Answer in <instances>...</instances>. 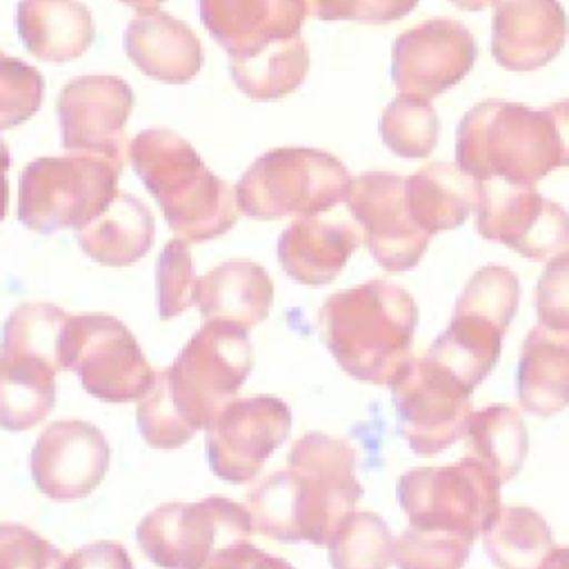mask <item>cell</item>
I'll list each match as a JSON object with an SVG mask.
<instances>
[{
	"instance_id": "obj_1",
	"label": "cell",
	"mask_w": 569,
	"mask_h": 569,
	"mask_svg": "<svg viewBox=\"0 0 569 569\" xmlns=\"http://www.w3.org/2000/svg\"><path fill=\"white\" fill-rule=\"evenodd\" d=\"M249 331L207 320L171 367L156 373L140 398L138 431L156 449H178L213 418L244 385L251 367Z\"/></svg>"
},
{
	"instance_id": "obj_2",
	"label": "cell",
	"mask_w": 569,
	"mask_h": 569,
	"mask_svg": "<svg viewBox=\"0 0 569 569\" xmlns=\"http://www.w3.org/2000/svg\"><path fill=\"white\" fill-rule=\"evenodd\" d=\"M362 487L356 449L320 431L305 433L289 451V467L269 473L247 496L253 529L280 542L325 545L356 509Z\"/></svg>"
},
{
	"instance_id": "obj_3",
	"label": "cell",
	"mask_w": 569,
	"mask_h": 569,
	"mask_svg": "<svg viewBox=\"0 0 569 569\" xmlns=\"http://www.w3.org/2000/svg\"><path fill=\"white\" fill-rule=\"evenodd\" d=\"M416 325L413 296L382 278L331 293L318 313L320 338L340 369L387 387L411 358Z\"/></svg>"
},
{
	"instance_id": "obj_4",
	"label": "cell",
	"mask_w": 569,
	"mask_h": 569,
	"mask_svg": "<svg viewBox=\"0 0 569 569\" xmlns=\"http://www.w3.org/2000/svg\"><path fill=\"white\" fill-rule=\"evenodd\" d=\"M129 160L178 238L207 242L236 224L240 209L233 187L213 176L180 133L140 131L129 142Z\"/></svg>"
},
{
	"instance_id": "obj_5",
	"label": "cell",
	"mask_w": 569,
	"mask_h": 569,
	"mask_svg": "<svg viewBox=\"0 0 569 569\" xmlns=\"http://www.w3.org/2000/svg\"><path fill=\"white\" fill-rule=\"evenodd\" d=\"M456 164L478 180L531 187L562 167V144L549 109L482 100L456 133Z\"/></svg>"
},
{
	"instance_id": "obj_6",
	"label": "cell",
	"mask_w": 569,
	"mask_h": 569,
	"mask_svg": "<svg viewBox=\"0 0 569 569\" xmlns=\"http://www.w3.org/2000/svg\"><path fill=\"white\" fill-rule=\"evenodd\" d=\"M249 507L224 496L167 502L136 527L138 547L160 567H240L249 551Z\"/></svg>"
},
{
	"instance_id": "obj_7",
	"label": "cell",
	"mask_w": 569,
	"mask_h": 569,
	"mask_svg": "<svg viewBox=\"0 0 569 569\" xmlns=\"http://www.w3.org/2000/svg\"><path fill=\"white\" fill-rule=\"evenodd\" d=\"M351 176L331 153L309 147H280L260 156L240 178V213L258 220L313 216L347 200Z\"/></svg>"
},
{
	"instance_id": "obj_8",
	"label": "cell",
	"mask_w": 569,
	"mask_h": 569,
	"mask_svg": "<svg viewBox=\"0 0 569 569\" xmlns=\"http://www.w3.org/2000/svg\"><path fill=\"white\" fill-rule=\"evenodd\" d=\"M120 171L118 162L98 153L38 158L20 173L18 218L42 233L80 229L111 204Z\"/></svg>"
},
{
	"instance_id": "obj_9",
	"label": "cell",
	"mask_w": 569,
	"mask_h": 569,
	"mask_svg": "<svg viewBox=\"0 0 569 569\" xmlns=\"http://www.w3.org/2000/svg\"><path fill=\"white\" fill-rule=\"evenodd\" d=\"M398 502L409 527L476 540L500 509V480L465 456L447 467H416L398 480Z\"/></svg>"
},
{
	"instance_id": "obj_10",
	"label": "cell",
	"mask_w": 569,
	"mask_h": 569,
	"mask_svg": "<svg viewBox=\"0 0 569 569\" xmlns=\"http://www.w3.org/2000/svg\"><path fill=\"white\" fill-rule=\"evenodd\" d=\"M60 367L76 371L84 391L102 402L140 400L156 380L133 333L109 313H67Z\"/></svg>"
},
{
	"instance_id": "obj_11",
	"label": "cell",
	"mask_w": 569,
	"mask_h": 569,
	"mask_svg": "<svg viewBox=\"0 0 569 569\" xmlns=\"http://www.w3.org/2000/svg\"><path fill=\"white\" fill-rule=\"evenodd\" d=\"M398 431L418 456H436L465 436L471 389L427 353L409 358L389 382Z\"/></svg>"
},
{
	"instance_id": "obj_12",
	"label": "cell",
	"mask_w": 569,
	"mask_h": 569,
	"mask_svg": "<svg viewBox=\"0 0 569 569\" xmlns=\"http://www.w3.org/2000/svg\"><path fill=\"white\" fill-rule=\"evenodd\" d=\"M476 229L536 262L569 251V213L531 187L480 180Z\"/></svg>"
},
{
	"instance_id": "obj_13",
	"label": "cell",
	"mask_w": 569,
	"mask_h": 569,
	"mask_svg": "<svg viewBox=\"0 0 569 569\" xmlns=\"http://www.w3.org/2000/svg\"><path fill=\"white\" fill-rule=\"evenodd\" d=\"M289 431L291 411L280 398H233L207 429L209 467L224 482H251Z\"/></svg>"
},
{
	"instance_id": "obj_14",
	"label": "cell",
	"mask_w": 569,
	"mask_h": 569,
	"mask_svg": "<svg viewBox=\"0 0 569 569\" xmlns=\"http://www.w3.org/2000/svg\"><path fill=\"white\" fill-rule=\"evenodd\" d=\"M347 207L362 231L373 260L387 271L413 269L429 244L405 200V178L389 171H367L351 180Z\"/></svg>"
},
{
	"instance_id": "obj_15",
	"label": "cell",
	"mask_w": 569,
	"mask_h": 569,
	"mask_svg": "<svg viewBox=\"0 0 569 569\" xmlns=\"http://www.w3.org/2000/svg\"><path fill=\"white\" fill-rule=\"evenodd\" d=\"M133 104V91L122 78L78 76L69 80L58 96L62 147L107 156L122 167Z\"/></svg>"
},
{
	"instance_id": "obj_16",
	"label": "cell",
	"mask_w": 569,
	"mask_h": 569,
	"mask_svg": "<svg viewBox=\"0 0 569 569\" xmlns=\"http://www.w3.org/2000/svg\"><path fill=\"white\" fill-rule=\"evenodd\" d=\"M473 60L476 42L462 22L429 18L396 38L391 80L400 93L433 98L458 84Z\"/></svg>"
},
{
	"instance_id": "obj_17",
	"label": "cell",
	"mask_w": 569,
	"mask_h": 569,
	"mask_svg": "<svg viewBox=\"0 0 569 569\" xmlns=\"http://www.w3.org/2000/svg\"><path fill=\"white\" fill-rule=\"evenodd\" d=\"M109 469L102 431L84 420H58L44 427L31 449V478L56 502L87 498Z\"/></svg>"
},
{
	"instance_id": "obj_18",
	"label": "cell",
	"mask_w": 569,
	"mask_h": 569,
	"mask_svg": "<svg viewBox=\"0 0 569 569\" xmlns=\"http://www.w3.org/2000/svg\"><path fill=\"white\" fill-rule=\"evenodd\" d=\"M491 53L509 71H533L551 62L567 38L558 0H491Z\"/></svg>"
},
{
	"instance_id": "obj_19",
	"label": "cell",
	"mask_w": 569,
	"mask_h": 569,
	"mask_svg": "<svg viewBox=\"0 0 569 569\" xmlns=\"http://www.w3.org/2000/svg\"><path fill=\"white\" fill-rule=\"evenodd\" d=\"M305 0H200V18L229 56H247L300 33Z\"/></svg>"
},
{
	"instance_id": "obj_20",
	"label": "cell",
	"mask_w": 569,
	"mask_h": 569,
	"mask_svg": "<svg viewBox=\"0 0 569 569\" xmlns=\"http://www.w3.org/2000/svg\"><path fill=\"white\" fill-rule=\"evenodd\" d=\"M124 51L144 76L167 84H184L202 67V44L191 27L158 9L140 11L127 24Z\"/></svg>"
},
{
	"instance_id": "obj_21",
	"label": "cell",
	"mask_w": 569,
	"mask_h": 569,
	"mask_svg": "<svg viewBox=\"0 0 569 569\" xmlns=\"http://www.w3.org/2000/svg\"><path fill=\"white\" fill-rule=\"evenodd\" d=\"M362 242L353 222L322 220L316 213L287 224L278 240V260L289 278L307 287L329 284Z\"/></svg>"
},
{
	"instance_id": "obj_22",
	"label": "cell",
	"mask_w": 569,
	"mask_h": 569,
	"mask_svg": "<svg viewBox=\"0 0 569 569\" xmlns=\"http://www.w3.org/2000/svg\"><path fill=\"white\" fill-rule=\"evenodd\" d=\"M273 302V280L251 260H227L198 280L202 320L236 325L244 331L262 322Z\"/></svg>"
},
{
	"instance_id": "obj_23",
	"label": "cell",
	"mask_w": 569,
	"mask_h": 569,
	"mask_svg": "<svg viewBox=\"0 0 569 569\" xmlns=\"http://www.w3.org/2000/svg\"><path fill=\"white\" fill-rule=\"evenodd\" d=\"M520 407L531 416H551L569 405V331L533 327L516 369Z\"/></svg>"
},
{
	"instance_id": "obj_24",
	"label": "cell",
	"mask_w": 569,
	"mask_h": 569,
	"mask_svg": "<svg viewBox=\"0 0 569 569\" xmlns=\"http://www.w3.org/2000/svg\"><path fill=\"white\" fill-rule=\"evenodd\" d=\"M16 24L27 51L47 62L80 58L96 36L91 13L80 0H20Z\"/></svg>"
},
{
	"instance_id": "obj_25",
	"label": "cell",
	"mask_w": 569,
	"mask_h": 569,
	"mask_svg": "<svg viewBox=\"0 0 569 569\" xmlns=\"http://www.w3.org/2000/svg\"><path fill=\"white\" fill-rule=\"evenodd\" d=\"M480 180L451 162H431L405 178L413 222L429 236L460 227L476 209Z\"/></svg>"
},
{
	"instance_id": "obj_26",
	"label": "cell",
	"mask_w": 569,
	"mask_h": 569,
	"mask_svg": "<svg viewBox=\"0 0 569 569\" xmlns=\"http://www.w3.org/2000/svg\"><path fill=\"white\" fill-rule=\"evenodd\" d=\"M153 238V213L140 198L129 193H116L100 216L76 229L82 253L104 267L133 264L149 253Z\"/></svg>"
},
{
	"instance_id": "obj_27",
	"label": "cell",
	"mask_w": 569,
	"mask_h": 569,
	"mask_svg": "<svg viewBox=\"0 0 569 569\" xmlns=\"http://www.w3.org/2000/svg\"><path fill=\"white\" fill-rule=\"evenodd\" d=\"M505 331L507 327L500 322L456 307L449 327L436 338L427 356L473 391L498 362Z\"/></svg>"
},
{
	"instance_id": "obj_28",
	"label": "cell",
	"mask_w": 569,
	"mask_h": 569,
	"mask_svg": "<svg viewBox=\"0 0 569 569\" xmlns=\"http://www.w3.org/2000/svg\"><path fill=\"white\" fill-rule=\"evenodd\" d=\"M56 367L27 353H0V427L24 431L56 405Z\"/></svg>"
},
{
	"instance_id": "obj_29",
	"label": "cell",
	"mask_w": 569,
	"mask_h": 569,
	"mask_svg": "<svg viewBox=\"0 0 569 569\" xmlns=\"http://www.w3.org/2000/svg\"><path fill=\"white\" fill-rule=\"evenodd\" d=\"M229 71L247 98L269 102L289 96L302 84L309 71V51L298 33L247 56H229Z\"/></svg>"
},
{
	"instance_id": "obj_30",
	"label": "cell",
	"mask_w": 569,
	"mask_h": 569,
	"mask_svg": "<svg viewBox=\"0 0 569 569\" xmlns=\"http://www.w3.org/2000/svg\"><path fill=\"white\" fill-rule=\"evenodd\" d=\"M465 440L467 456L487 467L500 485L509 482L520 471L529 447L527 425L509 405H487L471 411Z\"/></svg>"
},
{
	"instance_id": "obj_31",
	"label": "cell",
	"mask_w": 569,
	"mask_h": 569,
	"mask_svg": "<svg viewBox=\"0 0 569 569\" xmlns=\"http://www.w3.org/2000/svg\"><path fill=\"white\" fill-rule=\"evenodd\" d=\"M482 542L498 567H542L553 549V533L531 507L500 505Z\"/></svg>"
},
{
	"instance_id": "obj_32",
	"label": "cell",
	"mask_w": 569,
	"mask_h": 569,
	"mask_svg": "<svg viewBox=\"0 0 569 569\" xmlns=\"http://www.w3.org/2000/svg\"><path fill=\"white\" fill-rule=\"evenodd\" d=\"M378 131L385 147L396 156L409 160L427 158L436 149L440 131L431 98L398 93L382 111Z\"/></svg>"
},
{
	"instance_id": "obj_33",
	"label": "cell",
	"mask_w": 569,
	"mask_h": 569,
	"mask_svg": "<svg viewBox=\"0 0 569 569\" xmlns=\"http://www.w3.org/2000/svg\"><path fill=\"white\" fill-rule=\"evenodd\" d=\"M67 311L49 302H24L2 325L0 353H27L60 367V338Z\"/></svg>"
},
{
	"instance_id": "obj_34",
	"label": "cell",
	"mask_w": 569,
	"mask_h": 569,
	"mask_svg": "<svg viewBox=\"0 0 569 569\" xmlns=\"http://www.w3.org/2000/svg\"><path fill=\"white\" fill-rule=\"evenodd\" d=\"M389 527L378 513L351 511L327 542L329 560L338 569H378L393 562Z\"/></svg>"
},
{
	"instance_id": "obj_35",
	"label": "cell",
	"mask_w": 569,
	"mask_h": 569,
	"mask_svg": "<svg viewBox=\"0 0 569 569\" xmlns=\"http://www.w3.org/2000/svg\"><path fill=\"white\" fill-rule=\"evenodd\" d=\"M198 276L193 271L189 242L176 238L164 244L156 264L158 313L162 320L176 318L198 305Z\"/></svg>"
},
{
	"instance_id": "obj_36",
	"label": "cell",
	"mask_w": 569,
	"mask_h": 569,
	"mask_svg": "<svg viewBox=\"0 0 569 569\" xmlns=\"http://www.w3.org/2000/svg\"><path fill=\"white\" fill-rule=\"evenodd\" d=\"M473 540L447 531L409 527L393 545V562L400 567H460L467 562Z\"/></svg>"
},
{
	"instance_id": "obj_37",
	"label": "cell",
	"mask_w": 569,
	"mask_h": 569,
	"mask_svg": "<svg viewBox=\"0 0 569 569\" xmlns=\"http://www.w3.org/2000/svg\"><path fill=\"white\" fill-rule=\"evenodd\" d=\"M44 78L18 58L0 51V129L27 122L42 102Z\"/></svg>"
},
{
	"instance_id": "obj_38",
	"label": "cell",
	"mask_w": 569,
	"mask_h": 569,
	"mask_svg": "<svg viewBox=\"0 0 569 569\" xmlns=\"http://www.w3.org/2000/svg\"><path fill=\"white\" fill-rule=\"evenodd\" d=\"M62 553L18 522H0V567H62Z\"/></svg>"
},
{
	"instance_id": "obj_39",
	"label": "cell",
	"mask_w": 569,
	"mask_h": 569,
	"mask_svg": "<svg viewBox=\"0 0 569 569\" xmlns=\"http://www.w3.org/2000/svg\"><path fill=\"white\" fill-rule=\"evenodd\" d=\"M536 313L540 325L569 331V251L545 267L536 287Z\"/></svg>"
},
{
	"instance_id": "obj_40",
	"label": "cell",
	"mask_w": 569,
	"mask_h": 569,
	"mask_svg": "<svg viewBox=\"0 0 569 569\" xmlns=\"http://www.w3.org/2000/svg\"><path fill=\"white\" fill-rule=\"evenodd\" d=\"M67 567H76V565H89V567H96V565H109V567H131L127 553H124V547L122 545H116V542H98V545H89L84 549H78L71 558L64 560Z\"/></svg>"
},
{
	"instance_id": "obj_41",
	"label": "cell",
	"mask_w": 569,
	"mask_h": 569,
	"mask_svg": "<svg viewBox=\"0 0 569 569\" xmlns=\"http://www.w3.org/2000/svg\"><path fill=\"white\" fill-rule=\"evenodd\" d=\"M418 0H360L356 20L362 22H391L400 20L416 9Z\"/></svg>"
},
{
	"instance_id": "obj_42",
	"label": "cell",
	"mask_w": 569,
	"mask_h": 569,
	"mask_svg": "<svg viewBox=\"0 0 569 569\" xmlns=\"http://www.w3.org/2000/svg\"><path fill=\"white\" fill-rule=\"evenodd\" d=\"M307 16L320 20H356L360 0H305Z\"/></svg>"
},
{
	"instance_id": "obj_43",
	"label": "cell",
	"mask_w": 569,
	"mask_h": 569,
	"mask_svg": "<svg viewBox=\"0 0 569 569\" xmlns=\"http://www.w3.org/2000/svg\"><path fill=\"white\" fill-rule=\"evenodd\" d=\"M556 120V129L562 144V167H569V100H560L547 107Z\"/></svg>"
},
{
	"instance_id": "obj_44",
	"label": "cell",
	"mask_w": 569,
	"mask_h": 569,
	"mask_svg": "<svg viewBox=\"0 0 569 569\" xmlns=\"http://www.w3.org/2000/svg\"><path fill=\"white\" fill-rule=\"evenodd\" d=\"M11 167V153L9 149L4 147L2 138H0V222L7 213V198H9V187H7V169Z\"/></svg>"
},
{
	"instance_id": "obj_45",
	"label": "cell",
	"mask_w": 569,
	"mask_h": 569,
	"mask_svg": "<svg viewBox=\"0 0 569 569\" xmlns=\"http://www.w3.org/2000/svg\"><path fill=\"white\" fill-rule=\"evenodd\" d=\"M458 9H467V11H482L491 4V0H451Z\"/></svg>"
},
{
	"instance_id": "obj_46",
	"label": "cell",
	"mask_w": 569,
	"mask_h": 569,
	"mask_svg": "<svg viewBox=\"0 0 569 569\" xmlns=\"http://www.w3.org/2000/svg\"><path fill=\"white\" fill-rule=\"evenodd\" d=\"M120 2H124V4H129L133 9H138V11H149V9H156L164 0H120Z\"/></svg>"
}]
</instances>
